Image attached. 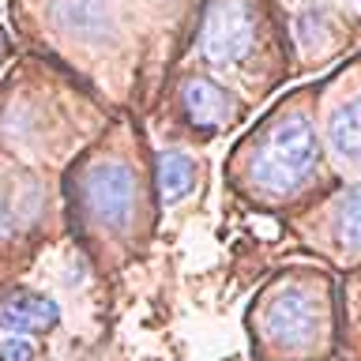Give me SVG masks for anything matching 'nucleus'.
<instances>
[{
    "label": "nucleus",
    "instance_id": "obj_7",
    "mask_svg": "<svg viewBox=\"0 0 361 361\" xmlns=\"http://www.w3.org/2000/svg\"><path fill=\"white\" fill-rule=\"evenodd\" d=\"M327 143H331V151L343 158V162H354L357 151H361V106L357 98L343 102L331 121H327Z\"/></svg>",
    "mask_w": 361,
    "mask_h": 361
},
{
    "label": "nucleus",
    "instance_id": "obj_10",
    "mask_svg": "<svg viewBox=\"0 0 361 361\" xmlns=\"http://www.w3.org/2000/svg\"><path fill=\"white\" fill-rule=\"evenodd\" d=\"M324 27V11H301V16H298V38L305 42V45H316V42H320V30Z\"/></svg>",
    "mask_w": 361,
    "mask_h": 361
},
{
    "label": "nucleus",
    "instance_id": "obj_6",
    "mask_svg": "<svg viewBox=\"0 0 361 361\" xmlns=\"http://www.w3.org/2000/svg\"><path fill=\"white\" fill-rule=\"evenodd\" d=\"M180 102H185V113H188V121L196 124V128H219V124H226V117L233 113V98L226 94L219 83L200 79V75L185 83Z\"/></svg>",
    "mask_w": 361,
    "mask_h": 361
},
{
    "label": "nucleus",
    "instance_id": "obj_8",
    "mask_svg": "<svg viewBox=\"0 0 361 361\" xmlns=\"http://www.w3.org/2000/svg\"><path fill=\"white\" fill-rule=\"evenodd\" d=\"M196 185V162L185 151H162L158 154V192L166 203L185 200Z\"/></svg>",
    "mask_w": 361,
    "mask_h": 361
},
{
    "label": "nucleus",
    "instance_id": "obj_5",
    "mask_svg": "<svg viewBox=\"0 0 361 361\" xmlns=\"http://www.w3.org/2000/svg\"><path fill=\"white\" fill-rule=\"evenodd\" d=\"M61 324V305L42 298V293H8L0 298V331L27 335V331H49Z\"/></svg>",
    "mask_w": 361,
    "mask_h": 361
},
{
    "label": "nucleus",
    "instance_id": "obj_12",
    "mask_svg": "<svg viewBox=\"0 0 361 361\" xmlns=\"http://www.w3.org/2000/svg\"><path fill=\"white\" fill-rule=\"evenodd\" d=\"M0 56H4V38H0Z\"/></svg>",
    "mask_w": 361,
    "mask_h": 361
},
{
    "label": "nucleus",
    "instance_id": "obj_1",
    "mask_svg": "<svg viewBox=\"0 0 361 361\" xmlns=\"http://www.w3.org/2000/svg\"><path fill=\"white\" fill-rule=\"evenodd\" d=\"M316 162H320V143H316L309 117L290 113V117L275 121V128L256 147L252 162H248V180L264 196H290L312 177Z\"/></svg>",
    "mask_w": 361,
    "mask_h": 361
},
{
    "label": "nucleus",
    "instance_id": "obj_4",
    "mask_svg": "<svg viewBox=\"0 0 361 361\" xmlns=\"http://www.w3.org/2000/svg\"><path fill=\"white\" fill-rule=\"evenodd\" d=\"M264 331L282 350H305L320 335V305L309 290L282 286L264 305Z\"/></svg>",
    "mask_w": 361,
    "mask_h": 361
},
{
    "label": "nucleus",
    "instance_id": "obj_3",
    "mask_svg": "<svg viewBox=\"0 0 361 361\" xmlns=\"http://www.w3.org/2000/svg\"><path fill=\"white\" fill-rule=\"evenodd\" d=\"M79 196L90 219L102 222L106 230H128L140 203V185L135 173L121 162H94L79 180Z\"/></svg>",
    "mask_w": 361,
    "mask_h": 361
},
{
    "label": "nucleus",
    "instance_id": "obj_9",
    "mask_svg": "<svg viewBox=\"0 0 361 361\" xmlns=\"http://www.w3.org/2000/svg\"><path fill=\"white\" fill-rule=\"evenodd\" d=\"M338 226H343V245L357 248V188L346 192L343 207H338Z\"/></svg>",
    "mask_w": 361,
    "mask_h": 361
},
{
    "label": "nucleus",
    "instance_id": "obj_2",
    "mask_svg": "<svg viewBox=\"0 0 361 361\" xmlns=\"http://www.w3.org/2000/svg\"><path fill=\"white\" fill-rule=\"evenodd\" d=\"M256 38V19L248 0H211L200 23V56L211 68H233L245 61Z\"/></svg>",
    "mask_w": 361,
    "mask_h": 361
},
{
    "label": "nucleus",
    "instance_id": "obj_11",
    "mask_svg": "<svg viewBox=\"0 0 361 361\" xmlns=\"http://www.w3.org/2000/svg\"><path fill=\"white\" fill-rule=\"evenodd\" d=\"M0 361H34V350H30V343H23V338H8V343L0 346Z\"/></svg>",
    "mask_w": 361,
    "mask_h": 361
}]
</instances>
